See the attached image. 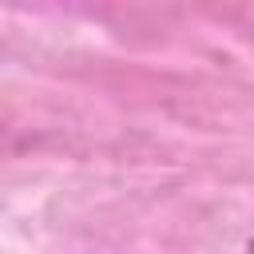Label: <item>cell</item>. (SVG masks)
Instances as JSON below:
<instances>
[{
	"label": "cell",
	"mask_w": 254,
	"mask_h": 254,
	"mask_svg": "<svg viewBox=\"0 0 254 254\" xmlns=\"http://www.w3.org/2000/svg\"><path fill=\"white\" fill-rule=\"evenodd\" d=\"M250 254H254V238H250Z\"/></svg>",
	"instance_id": "1"
}]
</instances>
